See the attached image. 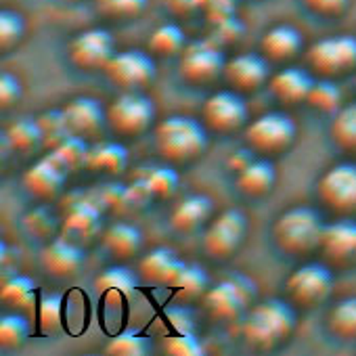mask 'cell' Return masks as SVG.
<instances>
[{"label": "cell", "instance_id": "cell-1", "mask_svg": "<svg viewBox=\"0 0 356 356\" xmlns=\"http://www.w3.org/2000/svg\"><path fill=\"white\" fill-rule=\"evenodd\" d=\"M293 329L296 316L291 306L281 300H266L250 310L243 321L241 335L254 350H273L287 341Z\"/></svg>", "mask_w": 356, "mask_h": 356}, {"label": "cell", "instance_id": "cell-2", "mask_svg": "<svg viewBox=\"0 0 356 356\" xmlns=\"http://www.w3.org/2000/svg\"><path fill=\"white\" fill-rule=\"evenodd\" d=\"M155 147L165 161L189 163L208 149V132L193 118L172 115L155 128Z\"/></svg>", "mask_w": 356, "mask_h": 356}, {"label": "cell", "instance_id": "cell-3", "mask_svg": "<svg viewBox=\"0 0 356 356\" xmlns=\"http://www.w3.org/2000/svg\"><path fill=\"white\" fill-rule=\"evenodd\" d=\"M325 222L321 214L306 206L285 210L273 225V239L289 256H306L318 250Z\"/></svg>", "mask_w": 356, "mask_h": 356}, {"label": "cell", "instance_id": "cell-4", "mask_svg": "<svg viewBox=\"0 0 356 356\" xmlns=\"http://www.w3.org/2000/svg\"><path fill=\"white\" fill-rule=\"evenodd\" d=\"M318 202L339 218L356 214V163H335L323 172L316 183Z\"/></svg>", "mask_w": 356, "mask_h": 356}, {"label": "cell", "instance_id": "cell-5", "mask_svg": "<svg viewBox=\"0 0 356 356\" xmlns=\"http://www.w3.org/2000/svg\"><path fill=\"white\" fill-rule=\"evenodd\" d=\"M308 65L321 78L337 80L356 72V38L327 36L308 51Z\"/></svg>", "mask_w": 356, "mask_h": 356}, {"label": "cell", "instance_id": "cell-6", "mask_svg": "<svg viewBox=\"0 0 356 356\" xmlns=\"http://www.w3.org/2000/svg\"><path fill=\"white\" fill-rule=\"evenodd\" d=\"M296 134H298V128L289 115L279 113V111H270V113L256 118L248 126L245 140L254 153L279 155L293 145Z\"/></svg>", "mask_w": 356, "mask_h": 356}, {"label": "cell", "instance_id": "cell-7", "mask_svg": "<svg viewBox=\"0 0 356 356\" xmlns=\"http://www.w3.org/2000/svg\"><path fill=\"white\" fill-rule=\"evenodd\" d=\"M155 120L153 101L136 90H124L107 107V126L118 136H138Z\"/></svg>", "mask_w": 356, "mask_h": 356}, {"label": "cell", "instance_id": "cell-8", "mask_svg": "<svg viewBox=\"0 0 356 356\" xmlns=\"http://www.w3.org/2000/svg\"><path fill=\"white\" fill-rule=\"evenodd\" d=\"M285 291L293 304L302 308H316L329 300L333 291V275L327 264L308 262L289 275Z\"/></svg>", "mask_w": 356, "mask_h": 356}, {"label": "cell", "instance_id": "cell-9", "mask_svg": "<svg viewBox=\"0 0 356 356\" xmlns=\"http://www.w3.org/2000/svg\"><path fill=\"white\" fill-rule=\"evenodd\" d=\"M248 233V218L241 210H225L216 216L204 235V252L214 260H229L241 248Z\"/></svg>", "mask_w": 356, "mask_h": 356}, {"label": "cell", "instance_id": "cell-10", "mask_svg": "<svg viewBox=\"0 0 356 356\" xmlns=\"http://www.w3.org/2000/svg\"><path fill=\"white\" fill-rule=\"evenodd\" d=\"M254 289L256 287L245 277L237 275L233 279H225L214 287H210L204 293V306L214 321L229 323L235 321L248 308Z\"/></svg>", "mask_w": 356, "mask_h": 356}, {"label": "cell", "instance_id": "cell-11", "mask_svg": "<svg viewBox=\"0 0 356 356\" xmlns=\"http://www.w3.org/2000/svg\"><path fill=\"white\" fill-rule=\"evenodd\" d=\"M225 65L227 61L220 47L210 40H200L185 47L181 63H178V72L189 84H208L220 74H225Z\"/></svg>", "mask_w": 356, "mask_h": 356}, {"label": "cell", "instance_id": "cell-12", "mask_svg": "<svg viewBox=\"0 0 356 356\" xmlns=\"http://www.w3.org/2000/svg\"><path fill=\"white\" fill-rule=\"evenodd\" d=\"M103 72L115 86L124 90H138L155 80V63L143 51L115 53Z\"/></svg>", "mask_w": 356, "mask_h": 356}, {"label": "cell", "instance_id": "cell-13", "mask_svg": "<svg viewBox=\"0 0 356 356\" xmlns=\"http://www.w3.org/2000/svg\"><path fill=\"white\" fill-rule=\"evenodd\" d=\"M318 252L325 262L335 268H352L356 266V220L337 218L325 225Z\"/></svg>", "mask_w": 356, "mask_h": 356}, {"label": "cell", "instance_id": "cell-14", "mask_svg": "<svg viewBox=\"0 0 356 356\" xmlns=\"http://www.w3.org/2000/svg\"><path fill=\"white\" fill-rule=\"evenodd\" d=\"M70 61L86 72L105 70L113 53V38L109 32L101 28H92L86 32H80L67 49Z\"/></svg>", "mask_w": 356, "mask_h": 356}, {"label": "cell", "instance_id": "cell-15", "mask_svg": "<svg viewBox=\"0 0 356 356\" xmlns=\"http://www.w3.org/2000/svg\"><path fill=\"white\" fill-rule=\"evenodd\" d=\"M202 115H204V124L210 130L227 134L245 124L248 107L237 90H220L206 101Z\"/></svg>", "mask_w": 356, "mask_h": 356}, {"label": "cell", "instance_id": "cell-16", "mask_svg": "<svg viewBox=\"0 0 356 356\" xmlns=\"http://www.w3.org/2000/svg\"><path fill=\"white\" fill-rule=\"evenodd\" d=\"M65 178L63 165L53 155H44L24 172V187L38 200H53L61 193Z\"/></svg>", "mask_w": 356, "mask_h": 356}, {"label": "cell", "instance_id": "cell-17", "mask_svg": "<svg viewBox=\"0 0 356 356\" xmlns=\"http://www.w3.org/2000/svg\"><path fill=\"white\" fill-rule=\"evenodd\" d=\"M103 229V214L101 208L90 202V200H78L72 204L67 210L63 225H61V235L76 241V243H90Z\"/></svg>", "mask_w": 356, "mask_h": 356}, {"label": "cell", "instance_id": "cell-18", "mask_svg": "<svg viewBox=\"0 0 356 356\" xmlns=\"http://www.w3.org/2000/svg\"><path fill=\"white\" fill-rule=\"evenodd\" d=\"M40 262H42V268L57 277V279H67V277H74L80 273L82 264H84V252H82V245L67 239V237H55L51 239L42 254H40Z\"/></svg>", "mask_w": 356, "mask_h": 356}, {"label": "cell", "instance_id": "cell-19", "mask_svg": "<svg viewBox=\"0 0 356 356\" xmlns=\"http://www.w3.org/2000/svg\"><path fill=\"white\" fill-rule=\"evenodd\" d=\"M225 80L237 92H254L268 80V63L260 55L243 53L227 61Z\"/></svg>", "mask_w": 356, "mask_h": 356}, {"label": "cell", "instance_id": "cell-20", "mask_svg": "<svg viewBox=\"0 0 356 356\" xmlns=\"http://www.w3.org/2000/svg\"><path fill=\"white\" fill-rule=\"evenodd\" d=\"M63 113L67 118V124L74 134H80L84 138L97 136L103 126L107 124V109L92 99V97H76L65 107Z\"/></svg>", "mask_w": 356, "mask_h": 356}, {"label": "cell", "instance_id": "cell-21", "mask_svg": "<svg viewBox=\"0 0 356 356\" xmlns=\"http://www.w3.org/2000/svg\"><path fill=\"white\" fill-rule=\"evenodd\" d=\"M185 264L187 262H183L176 256V252H172L170 248H157V250H151L147 256H143L138 270L147 281H151L155 285L174 287Z\"/></svg>", "mask_w": 356, "mask_h": 356}, {"label": "cell", "instance_id": "cell-22", "mask_svg": "<svg viewBox=\"0 0 356 356\" xmlns=\"http://www.w3.org/2000/svg\"><path fill=\"white\" fill-rule=\"evenodd\" d=\"M212 208L214 204L208 195H189L174 206L170 225L178 233H193L210 220Z\"/></svg>", "mask_w": 356, "mask_h": 356}, {"label": "cell", "instance_id": "cell-23", "mask_svg": "<svg viewBox=\"0 0 356 356\" xmlns=\"http://www.w3.org/2000/svg\"><path fill=\"white\" fill-rule=\"evenodd\" d=\"M314 80L308 72L300 67H287L270 78V92L283 105H300L306 103Z\"/></svg>", "mask_w": 356, "mask_h": 356}, {"label": "cell", "instance_id": "cell-24", "mask_svg": "<svg viewBox=\"0 0 356 356\" xmlns=\"http://www.w3.org/2000/svg\"><path fill=\"white\" fill-rule=\"evenodd\" d=\"M275 183H277V170L268 159H254L241 172H237L235 178V187L239 189V193L254 200L268 195L275 189Z\"/></svg>", "mask_w": 356, "mask_h": 356}, {"label": "cell", "instance_id": "cell-25", "mask_svg": "<svg viewBox=\"0 0 356 356\" xmlns=\"http://www.w3.org/2000/svg\"><path fill=\"white\" fill-rule=\"evenodd\" d=\"M262 53L270 61H289L302 51V34L293 26H275L262 36Z\"/></svg>", "mask_w": 356, "mask_h": 356}, {"label": "cell", "instance_id": "cell-26", "mask_svg": "<svg viewBox=\"0 0 356 356\" xmlns=\"http://www.w3.org/2000/svg\"><path fill=\"white\" fill-rule=\"evenodd\" d=\"M143 233L130 222H115L103 233V248L118 260L134 258L140 252Z\"/></svg>", "mask_w": 356, "mask_h": 356}, {"label": "cell", "instance_id": "cell-27", "mask_svg": "<svg viewBox=\"0 0 356 356\" xmlns=\"http://www.w3.org/2000/svg\"><path fill=\"white\" fill-rule=\"evenodd\" d=\"M128 165V149L115 140H103L90 147L88 153V170L97 174H122Z\"/></svg>", "mask_w": 356, "mask_h": 356}, {"label": "cell", "instance_id": "cell-28", "mask_svg": "<svg viewBox=\"0 0 356 356\" xmlns=\"http://www.w3.org/2000/svg\"><path fill=\"white\" fill-rule=\"evenodd\" d=\"M327 329L339 341L356 339V296L339 300L327 314Z\"/></svg>", "mask_w": 356, "mask_h": 356}, {"label": "cell", "instance_id": "cell-29", "mask_svg": "<svg viewBox=\"0 0 356 356\" xmlns=\"http://www.w3.org/2000/svg\"><path fill=\"white\" fill-rule=\"evenodd\" d=\"M88 153H90V147L86 145V138L80 134L67 136L63 143H59L55 149L49 151V155H53L63 165V170L67 174L86 168L88 165Z\"/></svg>", "mask_w": 356, "mask_h": 356}, {"label": "cell", "instance_id": "cell-30", "mask_svg": "<svg viewBox=\"0 0 356 356\" xmlns=\"http://www.w3.org/2000/svg\"><path fill=\"white\" fill-rule=\"evenodd\" d=\"M138 285V277L134 275V270H130L128 266H109L105 268L97 279H95V287L99 289V293L103 296H130Z\"/></svg>", "mask_w": 356, "mask_h": 356}, {"label": "cell", "instance_id": "cell-31", "mask_svg": "<svg viewBox=\"0 0 356 356\" xmlns=\"http://www.w3.org/2000/svg\"><path fill=\"white\" fill-rule=\"evenodd\" d=\"M9 145L19 153H32L42 143V130L38 124V118H19L9 130H7Z\"/></svg>", "mask_w": 356, "mask_h": 356}, {"label": "cell", "instance_id": "cell-32", "mask_svg": "<svg viewBox=\"0 0 356 356\" xmlns=\"http://www.w3.org/2000/svg\"><path fill=\"white\" fill-rule=\"evenodd\" d=\"M185 42L187 38L181 28L174 24H165V26H159L149 36V51L157 57H174L185 51Z\"/></svg>", "mask_w": 356, "mask_h": 356}, {"label": "cell", "instance_id": "cell-33", "mask_svg": "<svg viewBox=\"0 0 356 356\" xmlns=\"http://www.w3.org/2000/svg\"><path fill=\"white\" fill-rule=\"evenodd\" d=\"M34 296H36V283L34 279L26 275H15L7 279L3 285V291H0V300L15 310L30 308L34 304Z\"/></svg>", "mask_w": 356, "mask_h": 356}, {"label": "cell", "instance_id": "cell-34", "mask_svg": "<svg viewBox=\"0 0 356 356\" xmlns=\"http://www.w3.org/2000/svg\"><path fill=\"white\" fill-rule=\"evenodd\" d=\"M331 138L343 151H356V103L341 107L331 124Z\"/></svg>", "mask_w": 356, "mask_h": 356}, {"label": "cell", "instance_id": "cell-35", "mask_svg": "<svg viewBox=\"0 0 356 356\" xmlns=\"http://www.w3.org/2000/svg\"><path fill=\"white\" fill-rule=\"evenodd\" d=\"M306 103L321 113H337L341 109V92L329 78H321L312 84Z\"/></svg>", "mask_w": 356, "mask_h": 356}, {"label": "cell", "instance_id": "cell-36", "mask_svg": "<svg viewBox=\"0 0 356 356\" xmlns=\"http://www.w3.org/2000/svg\"><path fill=\"white\" fill-rule=\"evenodd\" d=\"M174 289L178 296H183L185 300H195L208 291V275L202 266L197 264H185V268L178 275Z\"/></svg>", "mask_w": 356, "mask_h": 356}, {"label": "cell", "instance_id": "cell-37", "mask_svg": "<svg viewBox=\"0 0 356 356\" xmlns=\"http://www.w3.org/2000/svg\"><path fill=\"white\" fill-rule=\"evenodd\" d=\"M40 130H42V143L49 149H55L59 143H63L67 136H72V128L67 124V118L63 113V109L59 111H47L38 118Z\"/></svg>", "mask_w": 356, "mask_h": 356}, {"label": "cell", "instance_id": "cell-38", "mask_svg": "<svg viewBox=\"0 0 356 356\" xmlns=\"http://www.w3.org/2000/svg\"><path fill=\"white\" fill-rule=\"evenodd\" d=\"M30 335V323L24 314H5L0 318V346L5 350L19 348Z\"/></svg>", "mask_w": 356, "mask_h": 356}, {"label": "cell", "instance_id": "cell-39", "mask_svg": "<svg viewBox=\"0 0 356 356\" xmlns=\"http://www.w3.org/2000/svg\"><path fill=\"white\" fill-rule=\"evenodd\" d=\"M145 183H147L153 200H163V197H170L178 189L181 178H178L174 168L159 165V168H151L149 170V174L145 176Z\"/></svg>", "mask_w": 356, "mask_h": 356}, {"label": "cell", "instance_id": "cell-40", "mask_svg": "<svg viewBox=\"0 0 356 356\" xmlns=\"http://www.w3.org/2000/svg\"><path fill=\"white\" fill-rule=\"evenodd\" d=\"M105 352L111 356H145L147 339L136 331H122L107 341Z\"/></svg>", "mask_w": 356, "mask_h": 356}, {"label": "cell", "instance_id": "cell-41", "mask_svg": "<svg viewBox=\"0 0 356 356\" xmlns=\"http://www.w3.org/2000/svg\"><path fill=\"white\" fill-rule=\"evenodd\" d=\"M147 7V0H97V11L107 19H132Z\"/></svg>", "mask_w": 356, "mask_h": 356}, {"label": "cell", "instance_id": "cell-42", "mask_svg": "<svg viewBox=\"0 0 356 356\" xmlns=\"http://www.w3.org/2000/svg\"><path fill=\"white\" fill-rule=\"evenodd\" d=\"M155 325L159 327L157 331H159L161 335L168 337V335H174V333L191 331L193 318H191V314H189L183 306H170V308H165V310L157 316Z\"/></svg>", "mask_w": 356, "mask_h": 356}, {"label": "cell", "instance_id": "cell-43", "mask_svg": "<svg viewBox=\"0 0 356 356\" xmlns=\"http://www.w3.org/2000/svg\"><path fill=\"white\" fill-rule=\"evenodd\" d=\"M163 352L172 356H202L206 348L193 331H183L165 337Z\"/></svg>", "mask_w": 356, "mask_h": 356}, {"label": "cell", "instance_id": "cell-44", "mask_svg": "<svg viewBox=\"0 0 356 356\" xmlns=\"http://www.w3.org/2000/svg\"><path fill=\"white\" fill-rule=\"evenodd\" d=\"M26 32L24 17L15 11H3L0 13V47L3 51H11Z\"/></svg>", "mask_w": 356, "mask_h": 356}, {"label": "cell", "instance_id": "cell-45", "mask_svg": "<svg viewBox=\"0 0 356 356\" xmlns=\"http://www.w3.org/2000/svg\"><path fill=\"white\" fill-rule=\"evenodd\" d=\"M61 312H63V302L59 296H49L42 300L38 316H40V325L49 331H57L61 327Z\"/></svg>", "mask_w": 356, "mask_h": 356}, {"label": "cell", "instance_id": "cell-46", "mask_svg": "<svg viewBox=\"0 0 356 356\" xmlns=\"http://www.w3.org/2000/svg\"><path fill=\"white\" fill-rule=\"evenodd\" d=\"M197 9L206 13L210 24H214L235 15L237 0H197Z\"/></svg>", "mask_w": 356, "mask_h": 356}, {"label": "cell", "instance_id": "cell-47", "mask_svg": "<svg viewBox=\"0 0 356 356\" xmlns=\"http://www.w3.org/2000/svg\"><path fill=\"white\" fill-rule=\"evenodd\" d=\"M304 5L314 15L333 19V17H339L348 11L350 0H304Z\"/></svg>", "mask_w": 356, "mask_h": 356}, {"label": "cell", "instance_id": "cell-48", "mask_svg": "<svg viewBox=\"0 0 356 356\" xmlns=\"http://www.w3.org/2000/svg\"><path fill=\"white\" fill-rule=\"evenodd\" d=\"M24 95L22 82L13 76V74H3L0 76V105L3 109L13 107Z\"/></svg>", "mask_w": 356, "mask_h": 356}, {"label": "cell", "instance_id": "cell-49", "mask_svg": "<svg viewBox=\"0 0 356 356\" xmlns=\"http://www.w3.org/2000/svg\"><path fill=\"white\" fill-rule=\"evenodd\" d=\"M212 28H214L212 38H218V42H235L243 34V24L235 15L227 17V19H220V22H214Z\"/></svg>", "mask_w": 356, "mask_h": 356}, {"label": "cell", "instance_id": "cell-50", "mask_svg": "<svg viewBox=\"0 0 356 356\" xmlns=\"http://www.w3.org/2000/svg\"><path fill=\"white\" fill-rule=\"evenodd\" d=\"M245 153H248V151H235V153L229 157V165H231V170H233V172H241L248 163H252V161L256 159L254 155H248V157L243 159V155H245Z\"/></svg>", "mask_w": 356, "mask_h": 356}, {"label": "cell", "instance_id": "cell-51", "mask_svg": "<svg viewBox=\"0 0 356 356\" xmlns=\"http://www.w3.org/2000/svg\"><path fill=\"white\" fill-rule=\"evenodd\" d=\"M168 7L174 11V13H189L193 9H197V0H168Z\"/></svg>", "mask_w": 356, "mask_h": 356}]
</instances>
